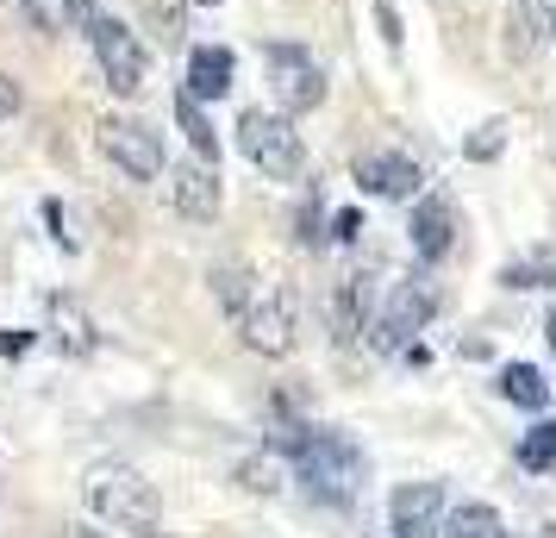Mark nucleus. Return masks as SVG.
<instances>
[{
	"mask_svg": "<svg viewBox=\"0 0 556 538\" xmlns=\"http://www.w3.org/2000/svg\"><path fill=\"white\" fill-rule=\"evenodd\" d=\"M276 445L294 458V476H301L306 501H319V508H351L356 495H363L369 463H363L351 433H338V426H288Z\"/></svg>",
	"mask_w": 556,
	"mask_h": 538,
	"instance_id": "1",
	"label": "nucleus"
},
{
	"mask_svg": "<svg viewBox=\"0 0 556 538\" xmlns=\"http://www.w3.org/2000/svg\"><path fill=\"white\" fill-rule=\"evenodd\" d=\"M81 501H88V513L101 520V526H113V533L126 538H156L163 533V501H156V488L131 470V463H94L88 476H81Z\"/></svg>",
	"mask_w": 556,
	"mask_h": 538,
	"instance_id": "2",
	"label": "nucleus"
},
{
	"mask_svg": "<svg viewBox=\"0 0 556 538\" xmlns=\"http://www.w3.org/2000/svg\"><path fill=\"white\" fill-rule=\"evenodd\" d=\"M238 151L251 157L269 182H301L306 176V138L294 132L288 113H263V107H251V113L238 120Z\"/></svg>",
	"mask_w": 556,
	"mask_h": 538,
	"instance_id": "3",
	"label": "nucleus"
},
{
	"mask_svg": "<svg viewBox=\"0 0 556 538\" xmlns=\"http://www.w3.org/2000/svg\"><path fill=\"white\" fill-rule=\"evenodd\" d=\"M231 320L244 333V351H256V358H288L294 338H301V313H294V288L288 283H276V288L256 283V295Z\"/></svg>",
	"mask_w": 556,
	"mask_h": 538,
	"instance_id": "4",
	"label": "nucleus"
},
{
	"mask_svg": "<svg viewBox=\"0 0 556 538\" xmlns=\"http://www.w3.org/2000/svg\"><path fill=\"white\" fill-rule=\"evenodd\" d=\"M263 63H269V88H276V107L288 113V120H294V113H313V107H326L331 82H326L319 57L306 51V45H269Z\"/></svg>",
	"mask_w": 556,
	"mask_h": 538,
	"instance_id": "5",
	"label": "nucleus"
},
{
	"mask_svg": "<svg viewBox=\"0 0 556 538\" xmlns=\"http://www.w3.org/2000/svg\"><path fill=\"white\" fill-rule=\"evenodd\" d=\"M88 45H94V63H101V76L113 95H144V76H151V63H144V45H138V32L119 26V20H101V26L88 32Z\"/></svg>",
	"mask_w": 556,
	"mask_h": 538,
	"instance_id": "6",
	"label": "nucleus"
},
{
	"mask_svg": "<svg viewBox=\"0 0 556 538\" xmlns=\"http://www.w3.org/2000/svg\"><path fill=\"white\" fill-rule=\"evenodd\" d=\"M101 151L113 157V170L131 176V182H156L163 176V132H151L144 120H126V113L101 120Z\"/></svg>",
	"mask_w": 556,
	"mask_h": 538,
	"instance_id": "7",
	"label": "nucleus"
},
{
	"mask_svg": "<svg viewBox=\"0 0 556 538\" xmlns=\"http://www.w3.org/2000/svg\"><path fill=\"white\" fill-rule=\"evenodd\" d=\"M438 313V288L426 276H406L394 295H388V313L376 320V345L381 351H406L413 333H426V320Z\"/></svg>",
	"mask_w": 556,
	"mask_h": 538,
	"instance_id": "8",
	"label": "nucleus"
},
{
	"mask_svg": "<svg viewBox=\"0 0 556 538\" xmlns=\"http://www.w3.org/2000/svg\"><path fill=\"white\" fill-rule=\"evenodd\" d=\"M169 170V207H176L181 220H194V226H213L219 220V207H226V195H219V163H163Z\"/></svg>",
	"mask_w": 556,
	"mask_h": 538,
	"instance_id": "9",
	"label": "nucleus"
},
{
	"mask_svg": "<svg viewBox=\"0 0 556 538\" xmlns=\"http://www.w3.org/2000/svg\"><path fill=\"white\" fill-rule=\"evenodd\" d=\"M444 526V488L438 483H401L388 501V538H438Z\"/></svg>",
	"mask_w": 556,
	"mask_h": 538,
	"instance_id": "10",
	"label": "nucleus"
},
{
	"mask_svg": "<svg viewBox=\"0 0 556 538\" xmlns=\"http://www.w3.org/2000/svg\"><path fill=\"white\" fill-rule=\"evenodd\" d=\"M356 188L363 195H376V201H413L426 176H419V163L401 151H363L356 157Z\"/></svg>",
	"mask_w": 556,
	"mask_h": 538,
	"instance_id": "11",
	"label": "nucleus"
},
{
	"mask_svg": "<svg viewBox=\"0 0 556 538\" xmlns=\"http://www.w3.org/2000/svg\"><path fill=\"white\" fill-rule=\"evenodd\" d=\"M556 32V0H513L506 7V26H501V45L513 63H531L544 51V38Z\"/></svg>",
	"mask_w": 556,
	"mask_h": 538,
	"instance_id": "12",
	"label": "nucleus"
},
{
	"mask_svg": "<svg viewBox=\"0 0 556 538\" xmlns=\"http://www.w3.org/2000/svg\"><path fill=\"white\" fill-rule=\"evenodd\" d=\"M451 245H456V207L444 195H426L413 207V257L419 263H444Z\"/></svg>",
	"mask_w": 556,
	"mask_h": 538,
	"instance_id": "13",
	"label": "nucleus"
},
{
	"mask_svg": "<svg viewBox=\"0 0 556 538\" xmlns=\"http://www.w3.org/2000/svg\"><path fill=\"white\" fill-rule=\"evenodd\" d=\"M231 76H238V57L226 51V45H194L188 51V95L194 101H226L231 95Z\"/></svg>",
	"mask_w": 556,
	"mask_h": 538,
	"instance_id": "14",
	"label": "nucleus"
},
{
	"mask_svg": "<svg viewBox=\"0 0 556 538\" xmlns=\"http://www.w3.org/2000/svg\"><path fill=\"white\" fill-rule=\"evenodd\" d=\"M51 333H56V345H63L70 358H94V351H101L94 320H88L81 301H70V295H56V301H51Z\"/></svg>",
	"mask_w": 556,
	"mask_h": 538,
	"instance_id": "15",
	"label": "nucleus"
},
{
	"mask_svg": "<svg viewBox=\"0 0 556 538\" xmlns=\"http://www.w3.org/2000/svg\"><path fill=\"white\" fill-rule=\"evenodd\" d=\"M363 326H369V288H363V276H351V283H338V295H331V338L338 345H356Z\"/></svg>",
	"mask_w": 556,
	"mask_h": 538,
	"instance_id": "16",
	"label": "nucleus"
},
{
	"mask_svg": "<svg viewBox=\"0 0 556 538\" xmlns=\"http://www.w3.org/2000/svg\"><path fill=\"white\" fill-rule=\"evenodd\" d=\"M176 126L188 132V145H194L201 163H219V132H213V120H206V101H194L188 88L176 95Z\"/></svg>",
	"mask_w": 556,
	"mask_h": 538,
	"instance_id": "17",
	"label": "nucleus"
},
{
	"mask_svg": "<svg viewBox=\"0 0 556 538\" xmlns=\"http://www.w3.org/2000/svg\"><path fill=\"white\" fill-rule=\"evenodd\" d=\"M501 395L513 401V408H531V413L551 408V383H544V370H531V363H506L501 370Z\"/></svg>",
	"mask_w": 556,
	"mask_h": 538,
	"instance_id": "18",
	"label": "nucleus"
},
{
	"mask_svg": "<svg viewBox=\"0 0 556 538\" xmlns=\"http://www.w3.org/2000/svg\"><path fill=\"white\" fill-rule=\"evenodd\" d=\"M438 538H506V520H501V508L469 501V508H456L451 520L438 526Z\"/></svg>",
	"mask_w": 556,
	"mask_h": 538,
	"instance_id": "19",
	"label": "nucleus"
},
{
	"mask_svg": "<svg viewBox=\"0 0 556 538\" xmlns=\"http://www.w3.org/2000/svg\"><path fill=\"white\" fill-rule=\"evenodd\" d=\"M144 32H151L163 51L181 45V32H188V0H144Z\"/></svg>",
	"mask_w": 556,
	"mask_h": 538,
	"instance_id": "20",
	"label": "nucleus"
},
{
	"mask_svg": "<svg viewBox=\"0 0 556 538\" xmlns=\"http://www.w3.org/2000/svg\"><path fill=\"white\" fill-rule=\"evenodd\" d=\"M519 470H531V476H551L556 470V426L551 420H538V426L519 438Z\"/></svg>",
	"mask_w": 556,
	"mask_h": 538,
	"instance_id": "21",
	"label": "nucleus"
},
{
	"mask_svg": "<svg viewBox=\"0 0 556 538\" xmlns=\"http://www.w3.org/2000/svg\"><path fill=\"white\" fill-rule=\"evenodd\" d=\"M213 295L226 301V313H238V308H244V301L256 295L251 263H219V270H213Z\"/></svg>",
	"mask_w": 556,
	"mask_h": 538,
	"instance_id": "22",
	"label": "nucleus"
},
{
	"mask_svg": "<svg viewBox=\"0 0 556 538\" xmlns=\"http://www.w3.org/2000/svg\"><path fill=\"white\" fill-rule=\"evenodd\" d=\"M238 488L244 495H281V463H269V458H251V463H238Z\"/></svg>",
	"mask_w": 556,
	"mask_h": 538,
	"instance_id": "23",
	"label": "nucleus"
},
{
	"mask_svg": "<svg viewBox=\"0 0 556 538\" xmlns=\"http://www.w3.org/2000/svg\"><path fill=\"white\" fill-rule=\"evenodd\" d=\"M20 13L38 32H70V0H20Z\"/></svg>",
	"mask_w": 556,
	"mask_h": 538,
	"instance_id": "24",
	"label": "nucleus"
},
{
	"mask_svg": "<svg viewBox=\"0 0 556 538\" xmlns=\"http://www.w3.org/2000/svg\"><path fill=\"white\" fill-rule=\"evenodd\" d=\"M501 283H506V288H551V283H556V270L544 263V257H531V263H506Z\"/></svg>",
	"mask_w": 556,
	"mask_h": 538,
	"instance_id": "25",
	"label": "nucleus"
},
{
	"mask_svg": "<svg viewBox=\"0 0 556 538\" xmlns=\"http://www.w3.org/2000/svg\"><path fill=\"white\" fill-rule=\"evenodd\" d=\"M501 138H506V126H501V120H494V126H481L476 138H469V157H476V163H488V157H501Z\"/></svg>",
	"mask_w": 556,
	"mask_h": 538,
	"instance_id": "26",
	"label": "nucleus"
},
{
	"mask_svg": "<svg viewBox=\"0 0 556 538\" xmlns=\"http://www.w3.org/2000/svg\"><path fill=\"white\" fill-rule=\"evenodd\" d=\"M20 107H26V88H20V76H7V70H0V120H13Z\"/></svg>",
	"mask_w": 556,
	"mask_h": 538,
	"instance_id": "27",
	"label": "nucleus"
},
{
	"mask_svg": "<svg viewBox=\"0 0 556 538\" xmlns=\"http://www.w3.org/2000/svg\"><path fill=\"white\" fill-rule=\"evenodd\" d=\"M301 245H319V188H313V201L301 207V232H294Z\"/></svg>",
	"mask_w": 556,
	"mask_h": 538,
	"instance_id": "28",
	"label": "nucleus"
},
{
	"mask_svg": "<svg viewBox=\"0 0 556 538\" xmlns=\"http://www.w3.org/2000/svg\"><path fill=\"white\" fill-rule=\"evenodd\" d=\"M356 232H363V213H356V207H344V213L331 220V238H344V245H351Z\"/></svg>",
	"mask_w": 556,
	"mask_h": 538,
	"instance_id": "29",
	"label": "nucleus"
},
{
	"mask_svg": "<svg viewBox=\"0 0 556 538\" xmlns=\"http://www.w3.org/2000/svg\"><path fill=\"white\" fill-rule=\"evenodd\" d=\"M381 13V32H388V45H401V13H394V0H376Z\"/></svg>",
	"mask_w": 556,
	"mask_h": 538,
	"instance_id": "30",
	"label": "nucleus"
},
{
	"mask_svg": "<svg viewBox=\"0 0 556 538\" xmlns=\"http://www.w3.org/2000/svg\"><path fill=\"white\" fill-rule=\"evenodd\" d=\"M544 345H551V358H556V301H551V320H544Z\"/></svg>",
	"mask_w": 556,
	"mask_h": 538,
	"instance_id": "31",
	"label": "nucleus"
},
{
	"mask_svg": "<svg viewBox=\"0 0 556 538\" xmlns=\"http://www.w3.org/2000/svg\"><path fill=\"white\" fill-rule=\"evenodd\" d=\"M63 538H106V533H94V526H63Z\"/></svg>",
	"mask_w": 556,
	"mask_h": 538,
	"instance_id": "32",
	"label": "nucleus"
},
{
	"mask_svg": "<svg viewBox=\"0 0 556 538\" xmlns=\"http://www.w3.org/2000/svg\"><path fill=\"white\" fill-rule=\"evenodd\" d=\"M201 7H219V0H201Z\"/></svg>",
	"mask_w": 556,
	"mask_h": 538,
	"instance_id": "33",
	"label": "nucleus"
},
{
	"mask_svg": "<svg viewBox=\"0 0 556 538\" xmlns=\"http://www.w3.org/2000/svg\"><path fill=\"white\" fill-rule=\"evenodd\" d=\"M551 38H556V32H551Z\"/></svg>",
	"mask_w": 556,
	"mask_h": 538,
	"instance_id": "34",
	"label": "nucleus"
}]
</instances>
